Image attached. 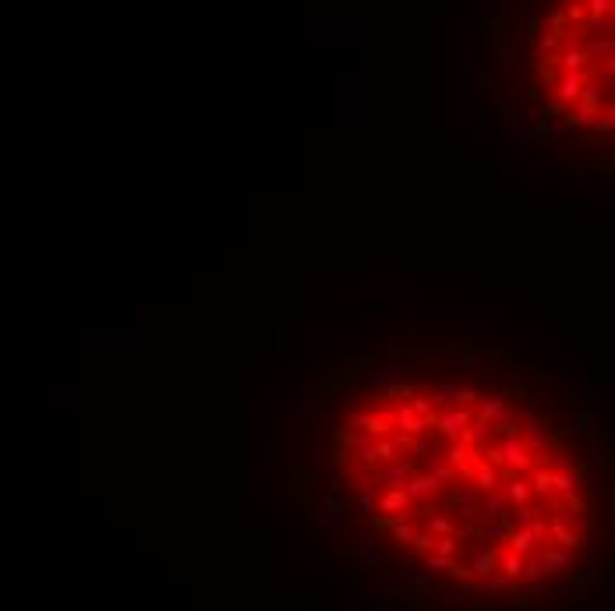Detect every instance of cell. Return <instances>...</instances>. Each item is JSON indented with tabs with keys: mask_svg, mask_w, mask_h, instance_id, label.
Segmentation results:
<instances>
[{
	"mask_svg": "<svg viewBox=\"0 0 615 611\" xmlns=\"http://www.w3.org/2000/svg\"><path fill=\"white\" fill-rule=\"evenodd\" d=\"M548 541H555V544L566 548V551H576V548L583 544V530H580L576 516H569V512H555V516L548 519Z\"/></svg>",
	"mask_w": 615,
	"mask_h": 611,
	"instance_id": "1",
	"label": "cell"
},
{
	"mask_svg": "<svg viewBox=\"0 0 615 611\" xmlns=\"http://www.w3.org/2000/svg\"><path fill=\"white\" fill-rule=\"evenodd\" d=\"M315 523L322 526V530H340L343 523H347V505H343V498L340 495H326V498H319V505H315Z\"/></svg>",
	"mask_w": 615,
	"mask_h": 611,
	"instance_id": "2",
	"label": "cell"
},
{
	"mask_svg": "<svg viewBox=\"0 0 615 611\" xmlns=\"http://www.w3.org/2000/svg\"><path fill=\"white\" fill-rule=\"evenodd\" d=\"M537 558H541V576H573V551L548 544L537 548Z\"/></svg>",
	"mask_w": 615,
	"mask_h": 611,
	"instance_id": "3",
	"label": "cell"
},
{
	"mask_svg": "<svg viewBox=\"0 0 615 611\" xmlns=\"http://www.w3.org/2000/svg\"><path fill=\"white\" fill-rule=\"evenodd\" d=\"M499 449H502V463H506V467H513V470H530V467L537 463V459H534V452H527V445L520 442V435H509V438H506Z\"/></svg>",
	"mask_w": 615,
	"mask_h": 611,
	"instance_id": "4",
	"label": "cell"
},
{
	"mask_svg": "<svg viewBox=\"0 0 615 611\" xmlns=\"http://www.w3.org/2000/svg\"><path fill=\"white\" fill-rule=\"evenodd\" d=\"M418 467H414V459H393V463H379L375 470H372V477H375V484H403L410 474H414Z\"/></svg>",
	"mask_w": 615,
	"mask_h": 611,
	"instance_id": "5",
	"label": "cell"
},
{
	"mask_svg": "<svg viewBox=\"0 0 615 611\" xmlns=\"http://www.w3.org/2000/svg\"><path fill=\"white\" fill-rule=\"evenodd\" d=\"M400 488H403L410 498H432V495H439V491H442V481H439L435 474H418V470H414V474H410V477H407Z\"/></svg>",
	"mask_w": 615,
	"mask_h": 611,
	"instance_id": "6",
	"label": "cell"
},
{
	"mask_svg": "<svg viewBox=\"0 0 615 611\" xmlns=\"http://www.w3.org/2000/svg\"><path fill=\"white\" fill-rule=\"evenodd\" d=\"M470 569L474 576H488L499 569V544H470Z\"/></svg>",
	"mask_w": 615,
	"mask_h": 611,
	"instance_id": "7",
	"label": "cell"
},
{
	"mask_svg": "<svg viewBox=\"0 0 615 611\" xmlns=\"http://www.w3.org/2000/svg\"><path fill=\"white\" fill-rule=\"evenodd\" d=\"M351 428H361V431H368L372 438H382V435L393 431V417H389V410H386V414H358V417L351 421Z\"/></svg>",
	"mask_w": 615,
	"mask_h": 611,
	"instance_id": "8",
	"label": "cell"
},
{
	"mask_svg": "<svg viewBox=\"0 0 615 611\" xmlns=\"http://www.w3.org/2000/svg\"><path fill=\"white\" fill-rule=\"evenodd\" d=\"M375 488H379V484H375L372 474H358V481H354V495H358V505H361L365 516H375V509H379Z\"/></svg>",
	"mask_w": 615,
	"mask_h": 611,
	"instance_id": "9",
	"label": "cell"
},
{
	"mask_svg": "<svg viewBox=\"0 0 615 611\" xmlns=\"http://www.w3.org/2000/svg\"><path fill=\"white\" fill-rule=\"evenodd\" d=\"M407 509H414V498H410L400 484H393V488L379 498V512H386V516H403Z\"/></svg>",
	"mask_w": 615,
	"mask_h": 611,
	"instance_id": "10",
	"label": "cell"
},
{
	"mask_svg": "<svg viewBox=\"0 0 615 611\" xmlns=\"http://www.w3.org/2000/svg\"><path fill=\"white\" fill-rule=\"evenodd\" d=\"M509 551H516V555H530V551H537L541 548V541L527 530V526H513L509 533H506V541H502Z\"/></svg>",
	"mask_w": 615,
	"mask_h": 611,
	"instance_id": "11",
	"label": "cell"
},
{
	"mask_svg": "<svg viewBox=\"0 0 615 611\" xmlns=\"http://www.w3.org/2000/svg\"><path fill=\"white\" fill-rule=\"evenodd\" d=\"M580 85H583L580 75H559V78H555V103L573 106V103L580 99Z\"/></svg>",
	"mask_w": 615,
	"mask_h": 611,
	"instance_id": "12",
	"label": "cell"
},
{
	"mask_svg": "<svg viewBox=\"0 0 615 611\" xmlns=\"http://www.w3.org/2000/svg\"><path fill=\"white\" fill-rule=\"evenodd\" d=\"M541 428H544V424H541L537 417H530V421L523 417V424H520V442H523L527 452H534V456L544 452V431H541Z\"/></svg>",
	"mask_w": 615,
	"mask_h": 611,
	"instance_id": "13",
	"label": "cell"
},
{
	"mask_svg": "<svg viewBox=\"0 0 615 611\" xmlns=\"http://www.w3.org/2000/svg\"><path fill=\"white\" fill-rule=\"evenodd\" d=\"M506 533H509V519H506V512H502V516H488V523L477 526V541H481V544H502Z\"/></svg>",
	"mask_w": 615,
	"mask_h": 611,
	"instance_id": "14",
	"label": "cell"
},
{
	"mask_svg": "<svg viewBox=\"0 0 615 611\" xmlns=\"http://www.w3.org/2000/svg\"><path fill=\"white\" fill-rule=\"evenodd\" d=\"M477 509H481L485 516H502V512L509 509L506 488L499 484V488H492V491H481V498H477Z\"/></svg>",
	"mask_w": 615,
	"mask_h": 611,
	"instance_id": "15",
	"label": "cell"
},
{
	"mask_svg": "<svg viewBox=\"0 0 615 611\" xmlns=\"http://www.w3.org/2000/svg\"><path fill=\"white\" fill-rule=\"evenodd\" d=\"M506 410H509V403H506L502 396H481V400H477V414H474V417L492 424V421H499Z\"/></svg>",
	"mask_w": 615,
	"mask_h": 611,
	"instance_id": "16",
	"label": "cell"
},
{
	"mask_svg": "<svg viewBox=\"0 0 615 611\" xmlns=\"http://www.w3.org/2000/svg\"><path fill=\"white\" fill-rule=\"evenodd\" d=\"M418 389L410 385V382H400V378H389V382H382L379 389H375V396H386V400H393V403H403V400H410Z\"/></svg>",
	"mask_w": 615,
	"mask_h": 611,
	"instance_id": "17",
	"label": "cell"
},
{
	"mask_svg": "<svg viewBox=\"0 0 615 611\" xmlns=\"http://www.w3.org/2000/svg\"><path fill=\"white\" fill-rule=\"evenodd\" d=\"M527 484H530V498H534V495H537V498H548V495H552V470L541 467V463H534Z\"/></svg>",
	"mask_w": 615,
	"mask_h": 611,
	"instance_id": "18",
	"label": "cell"
},
{
	"mask_svg": "<svg viewBox=\"0 0 615 611\" xmlns=\"http://www.w3.org/2000/svg\"><path fill=\"white\" fill-rule=\"evenodd\" d=\"M488 431H492V428H488V421H477V417H474V421H470V424L460 431V442H467L470 449H481V445L488 442Z\"/></svg>",
	"mask_w": 615,
	"mask_h": 611,
	"instance_id": "19",
	"label": "cell"
},
{
	"mask_svg": "<svg viewBox=\"0 0 615 611\" xmlns=\"http://www.w3.org/2000/svg\"><path fill=\"white\" fill-rule=\"evenodd\" d=\"M418 523H421L428 533H435V537H439V533H456V526H453V519H449L446 512H425Z\"/></svg>",
	"mask_w": 615,
	"mask_h": 611,
	"instance_id": "20",
	"label": "cell"
},
{
	"mask_svg": "<svg viewBox=\"0 0 615 611\" xmlns=\"http://www.w3.org/2000/svg\"><path fill=\"white\" fill-rule=\"evenodd\" d=\"M358 562H361V569H368V572L386 569V558L375 551V544H372V541H361V544H358Z\"/></svg>",
	"mask_w": 615,
	"mask_h": 611,
	"instance_id": "21",
	"label": "cell"
},
{
	"mask_svg": "<svg viewBox=\"0 0 615 611\" xmlns=\"http://www.w3.org/2000/svg\"><path fill=\"white\" fill-rule=\"evenodd\" d=\"M372 452H375V459H379V463H393V459H400V456H403V449H400V445H396L389 435L375 438V442H372Z\"/></svg>",
	"mask_w": 615,
	"mask_h": 611,
	"instance_id": "22",
	"label": "cell"
},
{
	"mask_svg": "<svg viewBox=\"0 0 615 611\" xmlns=\"http://www.w3.org/2000/svg\"><path fill=\"white\" fill-rule=\"evenodd\" d=\"M453 505H456V512H460V519L467 523V519H477L481 516V509H477V495H467V491H453Z\"/></svg>",
	"mask_w": 615,
	"mask_h": 611,
	"instance_id": "23",
	"label": "cell"
},
{
	"mask_svg": "<svg viewBox=\"0 0 615 611\" xmlns=\"http://www.w3.org/2000/svg\"><path fill=\"white\" fill-rule=\"evenodd\" d=\"M520 565H523V555H516V551H509V548H499V572H502V576H509V579L516 583Z\"/></svg>",
	"mask_w": 615,
	"mask_h": 611,
	"instance_id": "24",
	"label": "cell"
},
{
	"mask_svg": "<svg viewBox=\"0 0 615 611\" xmlns=\"http://www.w3.org/2000/svg\"><path fill=\"white\" fill-rule=\"evenodd\" d=\"M470 481L477 484V491H492V488H499V470L488 467V463H481V467H474Z\"/></svg>",
	"mask_w": 615,
	"mask_h": 611,
	"instance_id": "25",
	"label": "cell"
},
{
	"mask_svg": "<svg viewBox=\"0 0 615 611\" xmlns=\"http://www.w3.org/2000/svg\"><path fill=\"white\" fill-rule=\"evenodd\" d=\"M506 498H509V505H523V502H530V484L520 481V477H509V484H506Z\"/></svg>",
	"mask_w": 615,
	"mask_h": 611,
	"instance_id": "26",
	"label": "cell"
},
{
	"mask_svg": "<svg viewBox=\"0 0 615 611\" xmlns=\"http://www.w3.org/2000/svg\"><path fill=\"white\" fill-rule=\"evenodd\" d=\"M442 350L453 357V371H456V375H470V371H474V354H460L453 343H446Z\"/></svg>",
	"mask_w": 615,
	"mask_h": 611,
	"instance_id": "27",
	"label": "cell"
},
{
	"mask_svg": "<svg viewBox=\"0 0 615 611\" xmlns=\"http://www.w3.org/2000/svg\"><path fill=\"white\" fill-rule=\"evenodd\" d=\"M407 544H410V548H414L418 555H428V551L435 548V533H428L425 526H418V530H414V537H410Z\"/></svg>",
	"mask_w": 615,
	"mask_h": 611,
	"instance_id": "28",
	"label": "cell"
},
{
	"mask_svg": "<svg viewBox=\"0 0 615 611\" xmlns=\"http://www.w3.org/2000/svg\"><path fill=\"white\" fill-rule=\"evenodd\" d=\"M485 579V590H495V593H506V590H516V583L509 579V576H502L499 569L495 572H488V576H481Z\"/></svg>",
	"mask_w": 615,
	"mask_h": 611,
	"instance_id": "29",
	"label": "cell"
},
{
	"mask_svg": "<svg viewBox=\"0 0 615 611\" xmlns=\"http://www.w3.org/2000/svg\"><path fill=\"white\" fill-rule=\"evenodd\" d=\"M467 456H470V445L467 442H460V438H453V445H449V452H446V463H453L456 470L467 463Z\"/></svg>",
	"mask_w": 615,
	"mask_h": 611,
	"instance_id": "30",
	"label": "cell"
},
{
	"mask_svg": "<svg viewBox=\"0 0 615 611\" xmlns=\"http://www.w3.org/2000/svg\"><path fill=\"white\" fill-rule=\"evenodd\" d=\"M449 576L453 579H460L463 583V590H474V569H470V562H453V569H449Z\"/></svg>",
	"mask_w": 615,
	"mask_h": 611,
	"instance_id": "31",
	"label": "cell"
},
{
	"mask_svg": "<svg viewBox=\"0 0 615 611\" xmlns=\"http://www.w3.org/2000/svg\"><path fill=\"white\" fill-rule=\"evenodd\" d=\"M587 424H590V414L587 410H576V414L566 417V431L569 435H587Z\"/></svg>",
	"mask_w": 615,
	"mask_h": 611,
	"instance_id": "32",
	"label": "cell"
},
{
	"mask_svg": "<svg viewBox=\"0 0 615 611\" xmlns=\"http://www.w3.org/2000/svg\"><path fill=\"white\" fill-rule=\"evenodd\" d=\"M428 459H432V474H435L442 484L456 481V467H453V463H446V459H439V456H428Z\"/></svg>",
	"mask_w": 615,
	"mask_h": 611,
	"instance_id": "33",
	"label": "cell"
},
{
	"mask_svg": "<svg viewBox=\"0 0 615 611\" xmlns=\"http://www.w3.org/2000/svg\"><path fill=\"white\" fill-rule=\"evenodd\" d=\"M432 551H439V555H453V558H456V551H460V537H456V533H439Z\"/></svg>",
	"mask_w": 615,
	"mask_h": 611,
	"instance_id": "34",
	"label": "cell"
},
{
	"mask_svg": "<svg viewBox=\"0 0 615 611\" xmlns=\"http://www.w3.org/2000/svg\"><path fill=\"white\" fill-rule=\"evenodd\" d=\"M407 403H410V410H414L418 417H425V421H432V424H435V410H432V400H425V396H418V393H414V396H410Z\"/></svg>",
	"mask_w": 615,
	"mask_h": 611,
	"instance_id": "35",
	"label": "cell"
},
{
	"mask_svg": "<svg viewBox=\"0 0 615 611\" xmlns=\"http://www.w3.org/2000/svg\"><path fill=\"white\" fill-rule=\"evenodd\" d=\"M453 400H456V407H474L481 400V393L477 389H467V385H453Z\"/></svg>",
	"mask_w": 615,
	"mask_h": 611,
	"instance_id": "36",
	"label": "cell"
},
{
	"mask_svg": "<svg viewBox=\"0 0 615 611\" xmlns=\"http://www.w3.org/2000/svg\"><path fill=\"white\" fill-rule=\"evenodd\" d=\"M453 562H456L453 555H439V551H428V569H432V572H449V569H453Z\"/></svg>",
	"mask_w": 615,
	"mask_h": 611,
	"instance_id": "37",
	"label": "cell"
},
{
	"mask_svg": "<svg viewBox=\"0 0 615 611\" xmlns=\"http://www.w3.org/2000/svg\"><path fill=\"white\" fill-rule=\"evenodd\" d=\"M407 452H414L418 459H428V452H432V445H428V438H421V435H414L410 438V449Z\"/></svg>",
	"mask_w": 615,
	"mask_h": 611,
	"instance_id": "38",
	"label": "cell"
},
{
	"mask_svg": "<svg viewBox=\"0 0 615 611\" xmlns=\"http://www.w3.org/2000/svg\"><path fill=\"white\" fill-rule=\"evenodd\" d=\"M601 410V385H587V414Z\"/></svg>",
	"mask_w": 615,
	"mask_h": 611,
	"instance_id": "39",
	"label": "cell"
},
{
	"mask_svg": "<svg viewBox=\"0 0 615 611\" xmlns=\"http://www.w3.org/2000/svg\"><path fill=\"white\" fill-rule=\"evenodd\" d=\"M481 452H485V463L488 467H495V470L502 467V449L499 445H481Z\"/></svg>",
	"mask_w": 615,
	"mask_h": 611,
	"instance_id": "40",
	"label": "cell"
},
{
	"mask_svg": "<svg viewBox=\"0 0 615 611\" xmlns=\"http://www.w3.org/2000/svg\"><path fill=\"white\" fill-rule=\"evenodd\" d=\"M562 498H566V509H569L573 516H583V512H587V505L580 502V495H576V491H566Z\"/></svg>",
	"mask_w": 615,
	"mask_h": 611,
	"instance_id": "41",
	"label": "cell"
},
{
	"mask_svg": "<svg viewBox=\"0 0 615 611\" xmlns=\"http://www.w3.org/2000/svg\"><path fill=\"white\" fill-rule=\"evenodd\" d=\"M527 530H530V533H534V537H537L541 544L548 541V519H544V516H534V523H530Z\"/></svg>",
	"mask_w": 615,
	"mask_h": 611,
	"instance_id": "42",
	"label": "cell"
},
{
	"mask_svg": "<svg viewBox=\"0 0 615 611\" xmlns=\"http://www.w3.org/2000/svg\"><path fill=\"white\" fill-rule=\"evenodd\" d=\"M548 470H555V474H576V470H583V467H573V463H569L566 456H555Z\"/></svg>",
	"mask_w": 615,
	"mask_h": 611,
	"instance_id": "43",
	"label": "cell"
},
{
	"mask_svg": "<svg viewBox=\"0 0 615 611\" xmlns=\"http://www.w3.org/2000/svg\"><path fill=\"white\" fill-rule=\"evenodd\" d=\"M611 128H615V113H611V110H604V113H601V121H597V131H601L604 138H611Z\"/></svg>",
	"mask_w": 615,
	"mask_h": 611,
	"instance_id": "44",
	"label": "cell"
},
{
	"mask_svg": "<svg viewBox=\"0 0 615 611\" xmlns=\"http://www.w3.org/2000/svg\"><path fill=\"white\" fill-rule=\"evenodd\" d=\"M361 593H365V597H368V600H372V604H382V597H386V593H389V590H386V586H365V590H361Z\"/></svg>",
	"mask_w": 615,
	"mask_h": 611,
	"instance_id": "45",
	"label": "cell"
}]
</instances>
